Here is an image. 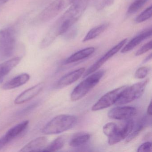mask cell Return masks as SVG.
I'll return each instance as SVG.
<instances>
[{
  "mask_svg": "<svg viewBox=\"0 0 152 152\" xmlns=\"http://www.w3.org/2000/svg\"><path fill=\"white\" fill-rule=\"evenodd\" d=\"M29 124V121H25L10 128L1 139L6 145H8L14 140L20 137L26 130Z\"/></svg>",
  "mask_w": 152,
  "mask_h": 152,
  "instance_id": "cell-10",
  "label": "cell"
},
{
  "mask_svg": "<svg viewBox=\"0 0 152 152\" xmlns=\"http://www.w3.org/2000/svg\"><path fill=\"white\" fill-rule=\"evenodd\" d=\"M75 1L55 0L41 12L38 16V21L42 23H47L50 21L72 4Z\"/></svg>",
  "mask_w": 152,
  "mask_h": 152,
  "instance_id": "cell-4",
  "label": "cell"
},
{
  "mask_svg": "<svg viewBox=\"0 0 152 152\" xmlns=\"http://www.w3.org/2000/svg\"><path fill=\"white\" fill-rule=\"evenodd\" d=\"M152 6L148 7L136 18L137 23H141L148 20L152 17Z\"/></svg>",
  "mask_w": 152,
  "mask_h": 152,
  "instance_id": "cell-26",
  "label": "cell"
},
{
  "mask_svg": "<svg viewBox=\"0 0 152 152\" xmlns=\"http://www.w3.org/2000/svg\"><path fill=\"white\" fill-rule=\"evenodd\" d=\"M85 68H80L62 77L56 84L57 88H63L71 85L79 80L84 74Z\"/></svg>",
  "mask_w": 152,
  "mask_h": 152,
  "instance_id": "cell-13",
  "label": "cell"
},
{
  "mask_svg": "<svg viewBox=\"0 0 152 152\" xmlns=\"http://www.w3.org/2000/svg\"><path fill=\"white\" fill-rule=\"evenodd\" d=\"M77 121V118L74 115H59L49 121L44 126L42 132L46 135L59 134L72 128Z\"/></svg>",
  "mask_w": 152,
  "mask_h": 152,
  "instance_id": "cell-2",
  "label": "cell"
},
{
  "mask_svg": "<svg viewBox=\"0 0 152 152\" xmlns=\"http://www.w3.org/2000/svg\"><path fill=\"white\" fill-rule=\"evenodd\" d=\"M39 104V102L36 101V102H34L33 103L30 104L29 105L27 106L25 108H23L22 110H20L18 113H17V115L19 116H23L29 113L30 112H31L34 109H35Z\"/></svg>",
  "mask_w": 152,
  "mask_h": 152,
  "instance_id": "cell-27",
  "label": "cell"
},
{
  "mask_svg": "<svg viewBox=\"0 0 152 152\" xmlns=\"http://www.w3.org/2000/svg\"><path fill=\"white\" fill-rule=\"evenodd\" d=\"M114 1L115 0H92L94 7L98 11L112 6Z\"/></svg>",
  "mask_w": 152,
  "mask_h": 152,
  "instance_id": "cell-24",
  "label": "cell"
},
{
  "mask_svg": "<svg viewBox=\"0 0 152 152\" xmlns=\"http://www.w3.org/2000/svg\"><path fill=\"white\" fill-rule=\"evenodd\" d=\"M16 39L15 31L10 28L7 36L1 47H0V58H7L12 56L15 48Z\"/></svg>",
  "mask_w": 152,
  "mask_h": 152,
  "instance_id": "cell-11",
  "label": "cell"
},
{
  "mask_svg": "<svg viewBox=\"0 0 152 152\" xmlns=\"http://www.w3.org/2000/svg\"><path fill=\"white\" fill-rule=\"evenodd\" d=\"M148 82L149 79H147L133 84L130 87L128 86L124 91L115 104L117 105L125 104L140 98L144 93Z\"/></svg>",
  "mask_w": 152,
  "mask_h": 152,
  "instance_id": "cell-5",
  "label": "cell"
},
{
  "mask_svg": "<svg viewBox=\"0 0 152 152\" xmlns=\"http://www.w3.org/2000/svg\"><path fill=\"white\" fill-rule=\"evenodd\" d=\"M127 41V39H124L121 41L117 45L114 46L113 48L111 49L110 50H108L103 57H102L100 59H99L94 64L92 65L84 73L83 75V77H85L88 75H90L93 73L97 70H98L108 59H110L115 54H116L118 51H120V50L125 45Z\"/></svg>",
  "mask_w": 152,
  "mask_h": 152,
  "instance_id": "cell-7",
  "label": "cell"
},
{
  "mask_svg": "<svg viewBox=\"0 0 152 152\" xmlns=\"http://www.w3.org/2000/svg\"><path fill=\"white\" fill-rule=\"evenodd\" d=\"M44 86V83L41 82L25 91L17 97L15 100V104H20L30 101L42 90Z\"/></svg>",
  "mask_w": 152,
  "mask_h": 152,
  "instance_id": "cell-12",
  "label": "cell"
},
{
  "mask_svg": "<svg viewBox=\"0 0 152 152\" xmlns=\"http://www.w3.org/2000/svg\"><path fill=\"white\" fill-rule=\"evenodd\" d=\"M152 42L150 41L149 42L145 44L144 46H142L140 48L136 53V56H140V55H143L145 53H146L148 51L152 49Z\"/></svg>",
  "mask_w": 152,
  "mask_h": 152,
  "instance_id": "cell-29",
  "label": "cell"
},
{
  "mask_svg": "<svg viewBox=\"0 0 152 152\" xmlns=\"http://www.w3.org/2000/svg\"><path fill=\"white\" fill-rule=\"evenodd\" d=\"M10 28L7 29H4V30L0 31V47L3 44V42L5 41L8 34Z\"/></svg>",
  "mask_w": 152,
  "mask_h": 152,
  "instance_id": "cell-31",
  "label": "cell"
},
{
  "mask_svg": "<svg viewBox=\"0 0 152 152\" xmlns=\"http://www.w3.org/2000/svg\"><path fill=\"white\" fill-rule=\"evenodd\" d=\"M150 68L147 66H143L138 68L135 73V77L137 79H141L145 78L149 72Z\"/></svg>",
  "mask_w": 152,
  "mask_h": 152,
  "instance_id": "cell-28",
  "label": "cell"
},
{
  "mask_svg": "<svg viewBox=\"0 0 152 152\" xmlns=\"http://www.w3.org/2000/svg\"><path fill=\"white\" fill-rule=\"evenodd\" d=\"M95 50V48L93 47H90L81 50L73 54L66 59L64 64H67L82 60L92 55Z\"/></svg>",
  "mask_w": 152,
  "mask_h": 152,
  "instance_id": "cell-18",
  "label": "cell"
},
{
  "mask_svg": "<svg viewBox=\"0 0 152 152\" xmlns=\"http://www.w3.org/2000/svg\"><path fill=\"white\" fill-rule=\"evenodd\" d=\"M152 144L150 142H146L140 145L137 148V152H151Z\"/></svg>",
  "mask_w": 152,
  "mask_h": 152,
  "instance_id": "cell-30",
  "label": "cell"
},
{
  "mask_svg": "<svg viewBox=\"0 0 152 152\" xmlns=\"http://www.w3.org/2000/svg\"><path fill=\"white\" fill-rule=\"evenodd\" d=\"M146 117H144L137 124L136 127L133 128L130 134L126 138V142H129L134 139L138 135L140 134L142 130L144 129L148 125V122Z\"/></svg>",
  "mask_w": 152,
  "mask_h": 152,
  "instance_id": "cell-21",
  "label": "cell"
},
{
  "mask_svg": "<svg viewBox=\"0 0 152 152\" xmlns=\"http://www.w3.org/2000/svg\"><path fill=\"white\" fill-rule=\"evenodd\" d=\"M77 29L76 28H72V27H71L64 34H67L66 37H67L68 39H71L72 38H73L77 34Z\"/></svg>",
  "mask_w": 152,
  "mask_h": 152,
  "instance_id": "cell-32",
  "label": "cell"
},
{
  "mask_svg": "<svg viewBox=\"0 0 152 152\" xmlns=\"http://www.w3.org/2000/svg\"><path fill=\"white\" fill-rule=\"evenodd\" d=\"M9 1L10 0H0V5L5 4Z\"/></svg>",
  "mask_w": 152,
  "mask_h": 152,
  "instance_id": "cell-35",
  "label": "cell"
},
{
  "mask_svg": "<svg viewBox=\"0 0 152 152\" xmlns=\"http://www.w3.org/2000/svg\"><path fill=\"white\" fill-rule=\"evenodd\" d=\"M30 75L27 73H23L12 78L2 86L5 90H9L23 86L29 81Z\"/></svg>",
  "mask_w": 152,
  "mask_h": 152,
  "instance_id": "cell-16",
  "label": "cell"
},
{
  "mask_svg": "<svg viewBox=\"0 0 152 152\" xmlns=\"http://www.w3.org/2000/svg\"><path fill=\"white\" fill-rule=\"evenodd\" d=\"M90 135L83 132H78L73 135L69 141V145L73 147H78L86 144L89 140Z\"/></svg>",
  "mask_w": 152,
  "mask_h": 152,
  "instance_id": "cell-19",
  "label": "cell"
},
{
  "mask_svg": "<svg viewBox=\"0 0 152 152\" xmlns=\"http://www.w3.org/2000/svg\"><path fill=\"white\" fill-rule=\"evenodd\" d=\"M137 112V109L133 107H114L109 111L107 115L111 119L128 120L135 116Z\"/></svg>",
  "mask_w": 152,
  "mask_h": 152,
  "instance_id": "cell-9",
  "label": "cell"
},
{
  "mask_svg": "<svg viewBox=\"0 0 152 152\" xmlns=\"http://www.w3.org/2000/svg\"><path fill=\"white\" fill-rule=\"evenodd\" d=\"M90 0H76L55 22L40 43L41 48L49 46L59 35L64 34L80 19L86 10Z\"/></svg>",
  "mask_w": 152,
  "mask_h": 152,
  "instance_id": "cell-1",
  "label": "cell"
},
{
  "mask_svg": "<svg viewBox=\"0 0 152 152\" xmlns=\"http://www.w3.org/2000/svg\"><path fill=\"white\" fill-rule=\"evenodd\" d=\"M126 121L122 127H118L114 135L108 137V143L109 145H112L119 143L126 138L130 134L134 128V122L131 119Z\"/></svg>",
  "mask_w": 152,
  "mask_h": 152,
  "instance_id": "cell-8",
  "label": "cell"
},
{
  "mask_svg": "<svg viewBox=\"0 0 152 152\" xmlns=\"http://www.w3.org/2000/svg\"><path fill=\"white\" fill-rule=\"evenodd\" d=\"M152 58V54H150V55H148L144 60V63H146V62H148V61H149L150 59Z\"/></svg>",
  "mask_w": 152,
  "mask_h": 152,
  "instance_id": "cell-34",
  "label": "cell"
},
{
  "mask_svg": "<svg viewBox=\"0 0 152 152\" xmlns=\"http://www.w3.org/2000/svg\"><path fill=\"white\" fill-rule=\"evenodd\" d=\"M147 113L149 116L152 115V102H150L148 107Z\"/></svg>",
  "mask_w": 152,
  "mask_h": 152,
  "instance_id": "cell-33",
  "label": "cell"
},
{
  "mask_svg": "<svg viewBox=\"0 0 152 152\" xmlns=\"http://www.w3.org/2000/svg\"><path fill=\"white\" fill-rule=\"evenodd\" d=\"M48 141V140L46 137L36 138L22 148L20 152H42L47 146Z\"/></svg>",
  "mask_w": 152,
  "mask_h": 152,
  "instance_id": "cell-14",
  "label": "cell"
},
{
  "mask_svg": "<svg viewBox=\"0 0 152 152\" xmlns=\"http://www.w3.org/2000/svg\"><path fill=\"white\" fill-rule=\"evenodd\" d=\"M104 74V71H99L90 75L88 77L79 83L73 91L71 95L72 101L80 100L85 96L100 80Z\"/></svg>",
  "mask_w": 152,
  "mask_h": 152,
  "instance_id": "cell-3",
  "label": "cell"
},
{
  "mask_svg": "<svg viewBox=\"0 0 152 152\" xmlns=\"http://www.w3.org/2000/svg\"><path fill=\"white\" fill-rule=\"evenodd\" d=\"M149 0H135L129 7L127 14L131 15L136 13Z\"/></svg>",
  "mask_w": 152,
  "mask_h": 152,
  "instance_id": "cell-23",
  "label": "cell"
},
{
  "mask_svg": "<svg viewBox=\"0 0 152 152\" xmlns=\"http://www.w3.org/2000/svg\"><path fill=\"white\" fill-rule=\"evenodd\" d=\"M152 33V30L151 28L143 31L138 35L133 38L127 45H125L121 50V52L122 53H125L132 50L144 40L151 36Z\"/></svg>",
  "mask_w": 152,
  "mask_h": 152,
  "instance_id": "cell-15",
  "label": "cell"
},
{
  "mask_svg": "<svg viewBox=\"0 0 152 152\" xmlns=\"http://www.w3.org/2000/svg\"><path fill=\"white\" fill-rule=\"evenodd\" d=\"M127 87V85H124L107 92L93 105L91 110L94 112L99 111L107 108L114 104H115L120 96Z\"/></svg>",
  "mask_w": 152,
  "mask_h": 152,
  "instance_id": "cell-6",
  "label": "cell"
},
{
  "mask_svg": "<svg viewBox=\"0 0 152 152\" xmlns=\"http://www.w3.org/2000/svg\"><path fill=\"white\" fill-rule=\"evenodd\" d=\"M22 58L17 57L0 64V83L21 62Z\"/></svg>",
  "mask_w": 152,
  "mask_h": 152,
  "instance_id": "cell-17",
  "label": "cell"
},
{
  "mask_svg": "<svg viewBox=\"0 0 152 152\" xmlns=\"http://www.w3.org/2000/svg\"><path fill=\"white\" fill-rule=\"evenodd\" d=\"M65 137L60 136L47 146L42 152H56L62 148L65 143Z\"/></svg>",
  "mask_w": 152,
  "mask_h": 152,
  "instance_id": "cell-22",
  "label": "cell"
},
{
  "mask_svg": "<svg viewBox=\"0 0 152 152\" xmlns=\"http://www.w3.org/2000/svg\"><path fill=\"white\" fill-rule=\"evenodd\" d=\"M109 23H105L91 29L86 34L83 40V42L91 40L103 33L109 26Z\"/></svg>",
  "mask_w": 152,
  "mask_h": 152,
  "instance_id": "cell-20",
  "label": "cell"
},
{
  "mask_svg": "<svg viewBox=\"0 0 152 152\" xmlns=\"http://www.w3.org/2000/svg\"><path fill=\"white\" fill-rule=\"evenodd\" d=\"M118 128V126L115 123H108L103 127V132L106 136L109 137L115 134Z\"/></svg>",
  "mask_w": 152,
  "mask_h": 152,
  "instance_id": "cell-25",
  "label": "cell"
}]
</instances>
